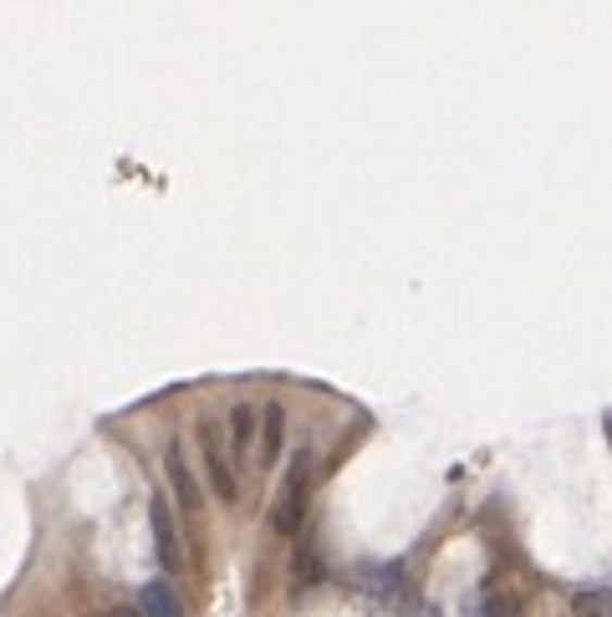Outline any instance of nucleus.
I'll return each instance as SVG.
<instances>
[{
  "label": "nucleus",
  "mask_w": 612,
  "mask_h": 617,
  "mask_svg": "<svg viewBox=\"0 0 612 617\" xmlns=\"http://www.w3.org/2000/svg\"><path fill=\"white\" fill-rule=\"evenodd\" d=\"M307 501H312V454H297V465H291L286 484L276 490V505H271V531L301 536V526H307Z\"/></svg>",
  "instance_id": "nucleus-1"
},
{
  "label": "nucleus",
  "mask_w": 612,
  "mask_h": 617,
  "mask_svg": "<svg viewBox=\"0 0 612 617\" xmlns=\"http://www.w3.org/2000/svg\"><path fill=\"white\" fill-rule=\"evenodd\" d=\"M199 444H204V475L215 484V495L225 505L240 501V475H235V459H230V450H225L220 424H199Z\"/></svg>",
  "instance_id": "nucleus-2"
},
{
  "label": "nucleus",
  "mask_w": 612,
  "mask_h": 617,
  "mask_svg": "<svg viewBox=\"0 0 612 617\" xmlns=\"http://www.w3.org/2000/svg\"><path fill=\"white\" fill-rule=\"evenodd\" d=\"M149 516H153V541H159V562H164V571H179L184 567L179 526H174V516H168L164 495H153V501H149Z\"/></svg>",
  "instance_id": "nucleus-3"
},
{
  "label": "nucleus",
  "mask_w": 612,
  "mask_h": 617,
  "mask_svg": "<svg viewBox=\"0 0 612 617\" xmlns=\"http://www.w3.org/2000/svg\"><path fill=\"white\" fill-rule=\"evenodd\" d=\"M168 480H174V495H179V505L184 511H199V480H195V469L184 465V450H179V439L168 444Z\"/></svg>",
  "instance_id": "nucleus-4"
},
{
  "label": "nucleus",
  "mask_w": 612,
  "mask_h": 617,
  "mask_svg": "<svg viewBox=\"0 0 612 617\" xmlns=\"http://www.w3.org/2000/svg\"><path fill=\"white\" fill-rule=\"evenodd\" d=\"M138 617H184V602L179 592L159 577V582L143 587V597H138Z\"/></svg>",
  "instance_id": "nucleus-5"
},
{
  "label": "nucleus",
  "mask_w": 612,
  "mask_h": 617,
  "mask_svg": "<svg viewBox=\"0 0 612 617\" xmlns=\"http://www.w3.org/2000/svg\"><path fill=\"white\" fill-rule=\"evenodd\" d=\"M255 424H261V459H265V465H276V459H282V429H286V408H282V403H271V408H265V414L255 418Z\"/></svg>",
  "instance_id": "nucleus-6"
},
{
  "label": "nucleus",
  "mask_w": 612,
  "mask_h": 617,
  "mask_svg": "<svg viewBox=\"0 0 612 617\" xmlns=\"http://www.w3.org/2000/svg\"><path fill=\"white\" fill-rule=\"evenodd\" d=\"M480 617H526V602H521L515 587H485Z\"/></svg>",
  "instance_id": "nucleus-7"
},
{
  "label": "nucleus",
  "mask_w": 612,
  "mask_h": 617,
  "mask_svg": "<svg viewBox=\"0 0 612 617\" xmlns=\"http://www.w3.org/2000/svg\"><path fill=\"white\" fill-rule=\"evenodd\" d=\"M322 577H327V567H322V551H316V541L307 536V541L297 546V587H316Z\"/></svg>",
  "instance_id": "nucleus-8"
},
{
  "label": "nucleus",
  "mask_w": 612,
  "mask_h": 617,
  "mask_svg": "<svg viewBox=\"0 0 612 617\" xmlns=\"http://www.w3.org/2000/svg\"><path fill=\"white\" fill-rule=\"evenodd\" d=\"M250 439H255V408H250V403H235V408H230V444H235V454H246Z\"/></svg>",
  "instance_id": "nucleus-9"
},
{
  "label": "nucleus",
  "mask_w": 612,
  "mask_h": 617,
  "mask_svg": "<svg viewBox=\"0 0 612 617\" xmlns=\"http://www.w3.org/2000/svg\"><path fill=\"white\" fill-rule=\"evenodd\" d=\"M572 607L582 617H608V592L602 587H587V592H572Z\"/></svg>",
  "instance_id": "nucleus-10"
},
{
  "label": "nucleus",
  "mask_w": 612,
  "mask_h": 617,
  "mask_svg": "<svg viewBox=\"0 0 612 617\" xmlns=\"http://www.w3.org/2000/svg\"><path fill=\"white\" fill-rule=\"evenodd\" d=\"M398 577H403L398 567H367V571H363V582H367V592H373V597H383V592H394Z\"/></svg>",
  "instance_id": "nucleus-11"
},
{
  "label": "nucleus",
  "mask_w": 612,
  "mask_h": 617,
  "mask_svg": "<svg viewBox=\"0 0 612 617\" xmlns=\"http://www.w3.org/2000/svg\"><path fill=\"white\" fill-rule=\"evenodd\" d=\"M108 617H138V613H133V607H113V613H108Z\"/></svg>",
  "instance_id": "nucleus-12"
},
{
  "label": "nucleus",
  "mask_w": 612,
  "mask_h": 617,
  "mask_svg": "<svg viewBox=\"0 0 612 617\" xmlns=\"http://www.w3.org/2000/svg\"><path fill=\"white\" fill-rule=\"evenodd\" d=\"M424 617H439V613H434V607H429V613H424Z\"/></svg>",
  "instance_id": "nucleus-13"
}]
</instances>
